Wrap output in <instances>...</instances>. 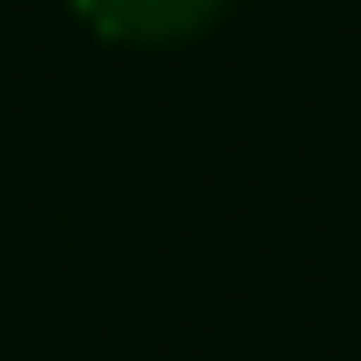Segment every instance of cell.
<instances>
[{
  "mask_svg": "<svg viewBox=\"0 0 361 361\" xmlns=\"http://www.w3.org/2000/svg\"><path fill=\"white\" fill-rule=\"evenodd\" d=\"M80 20L107 40H188L221 13V0H74Z\"/></svg>",
  "mask_w": 361,
  "mask_h": 361,
  "instance_id": "cell-1",
  "label": "cell"
}]
</instances>
